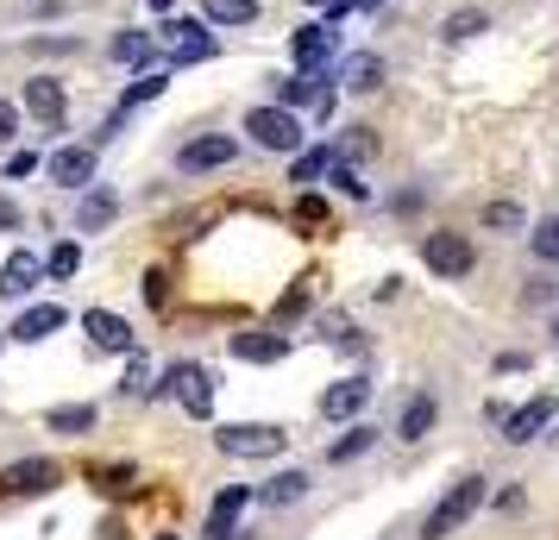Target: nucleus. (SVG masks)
I'll list each match as a JSON object with an SVG mask.
<instances>
[{"label":"nucleus","mask_w":559,"mask_h":540,"mask_svg":"<svg viewBox=\"0 0 559 540\" xmlns=\"http://www.w3.org/2000/svg\"><path fill=\"white\" fill-rule=\"evenodd\" d=\"M152 38H157V51H164L170 70H182V63H207V57L221 51V38H214L207 26H195V20H164Z\"/></svg>","instance_id":"1"},{"label":"nucleus","mask_w":559,"mask_h":540,"mask_svg":"<svg viewBox=\"0 0 559 540\" xmlns=\"http://www.w3.org/2000/svg\"><path fill=\"white\" fill-rule=\"evenodd\" d=\"M478 503H484V478H459V484L440 496V509L421 521V540H447L453 528H465V521L478 515Z\"/></svg>","instance_id":"2"},{"label":"nucleus","mask_w":559,"mask_h":540,"mask_svg":"<svg viewBox=\"0 0 559 540\" xmlns=\"http://www.w3.org/2000/svg\"><path fill=\"white\" fill-rule=\"evenodd\" d=\"M246 132H252L258 145H264V152H302V120H296V113H289V107H252V113H246Z\"/></svg>","instance_id":"3"},{"label":"nucleus","mask_w":559,"mask_h":540,"mask_svg":"<svg viewBox=\"0 0 559 540\" xmlns=\"http://www.w3.org/2000/svg\"><path fill=\"white\" fill-rule=\"evenodd\" d=\"M157 396H177L195 421L214 415V377H207L202 364H170V371H164V384H157Z\"/></svg>","instance_id":"4"},{"label":"nucleus","mask_w":559,"mask_h":540,"mask_svg":"<svg viewBox=\"0 0 559 540\" xmlns=\"http://www.w3.org/2000/svg\"><path fill=\"white\" fill-rule=\"evenodd\" d=\"M421 257H428L433 277H447V284L472 277V264H478V252H472L465 232H428V239H421Z\"/></svg>","instance_id":"5"},{"label":"nucleus","mask_w":559,"mask_h":540,"mask_svg":"<svg viewBox=\"0 0 559 540\" xmlns=\"http://www.w3.org/2000/svg\"><path fill=\"white\" fill-rule=\"evenodd\" d=\"M214 446L227 453V459H277L283 453V428H252V421H233L214 434Z\"/></svg>","instance_id":"6"},{"label":"nucleus","mask_w":559,"mask_h":540,"mask_svg":"<svg viewBox=\"0 0 559 540\" xmlns=\"http://www.w3.org/2000/svg\"><path fill=\"white\" fill-rule=\"evenodd\" d=\"M38 284H45V257L38 252H7V264H0V302H26Z\"/></svg>","instance_id":"7"},{"label":"nucleus","mask_w":559,"mask_h":540,"mask_svg":"<svg viewBox=\"0 0 559 540\" xmlns=\"http://www.w3.org/2000/svg\"><path fill=\"white\" fill-rule=\"evenodd\" d=\"M45 170H51L57 189H88L95 182V145H57Z\"/></svg>","instance_id":"8"},{"label":"nucleus","mask_w":559,"mask_h":540,"mask_svg":"<svg viewBox=\"0 0 559 540\" xmlns=\"http://www.w3.org/2000/svg\"><path fill=\"white\" fill-rule=\"evenodd\" d=\"M233 157H239V145L233 139H221V132H207V139H189L177 152V164L189 170V177H202V170H227Z\"/></svg>","instance_id":"9"},{"label":"nucleus","mask_w":559,"mask_h":540,"mask_svg":"<svg viewBox=\"0 0 559 540\" xmlns=\"http://www.w3.org/2000/svg\"><path fill=\"white\" fill-rule=\"evenodd\" d=\"M164 88H170V70H145V76L132 82L127 95H120V107H114V113H107V120H102V139H114V132L127 127V113H132V107L157 101V95H164Z\"/></svg>","instance_id":"10"},{"label":"nucleus","mask_w":559,"mask_h":540,"mask_svg":"<svg viewBox=\"0 0 559 540\" xmlns=\"http://www.w3.org/2000/svg\"><path fill=\"white\" fill-rule=\"evenodd\" d=\"M57 484V459H13L0 471V490L7 496H38V490Z\"/></svg>","instance_id":"11"},{"label":"nucleus","mask_w":559,"mask_h":540,"mask_svg":"<svg viewBox=\"0 0 559 540\" xmlns=\"http://www.w3.org/2000/svg\"><path fill=\"white\" fill-rule=\"evenodd\" d=\"M271 82H277V107H289V113H302V107L328 113V88H321V70H302V76H271Z\"/></svg>","instance_id":"12"},{"label":"nucleus","mask_w":559,"mask_h":540,"mask_svg":"<svg viewBox=\"0 0 559 540\" xmlns=\"http://www.w3.org/2000/svg\"><path fill=\"white\" fill-rule=\"evenodd\" d=\"M365 403H371V384H365V377H340V384H328V396H321V415H328V421H358Z\"/></svg>","instance_id":"13"},{"label":"nucleus","mask_w":559,"mask_h":540,"mask_svg":"<svg viewBox=\"0 0 559 540\" xmlns=\"http://www.w3.org/2000/svg\"><path fill=\"white\" fill-rule=\"evenodd\" d=\"M547 421H554V396H528V403L503 421V440H509V446H528V440H540Z\"/></svg>","instance_id":"14"},{"label":"nucleus","mask_w":559,"mask_h":540,"mask_svg":"<svg viewBox=\"0 0 559 540\" xmlns=\"http://www.w3.org/2000/svg\"><path fill=\"white\" fill-rule=\"evenodd\" d=\"M63 321H70V314H63V302H32V309L20 314V321H13L7 334L20 339V346H38V339H51L57 327H63Z\"/></svg>","instance_id":"15"},{"label":"nucleus","mask_w":559,"mask_h":540,"mask_svg":"<svg viewBox=\"0 0 559 540\" xmlns=\"http://www.w3.org/2000/svg\"><path fill=\"white\" fill-rule=\"evenodd\" d=\"M26 107H32V120H45V127H63V113H70V95H63V82L32 76V82H26Z\"/></svg>","instance_id":"16"},{"label":"nucleus","mask_w":559,"mask_h":540,"mask_svg":"<svg viewBox=\"0 0 559 540\" xmlns=\"http://www.w3.org/2000/svg\"><path fill=\"white\" fill-rule=\"evenodd\" d=\"M289 57H296L302 70H321V63L333 57V26H328V20H314V26L289 32Z\"/></svg>","instance_id":"17"},{"label":"nucleus","mask_w":559,"mask_h":540,"mask_svg":"<svg viewBox=\"0 0 559 540\" xmlns=\"http://www.w3.org/2000/svg\"><path fill=\"white\" fill-rule=\"evenodd\" d=\"M82 327H88V339H95L102 352H132V327L120 321V314H107V309H88V314H82Z\"/></svg>","instance_id":"18"},{"label":"nucleus","mask_w":559,"mask_h":540,"mask_svg":"<svg viewBox=\"0 0 559 540\" xmlns=\"http://www.w3.org/2000/svg\"><path fill=\"white\" fill-rule=\"evenodd\" d=\"M283 352H289L283 334H233V359H246V364H277Z\"/></svg>","instance_id":"19"},{"label":"nucleus","mask_w":559,"mask_h":540,"mask_svg":"<svg viewBox=\"0 0 559 540\" xmlns=\"http://www.w3.org/2000/svg\"><path fill=\"white\" fill-rule=\"evenodd\" d=\"M246 503H252V490H246V484L221 490V496H214V515H207V540H227L233 535V515L246 509Z\"/></svg>","instance_id":"20"},{"label":"nucleus","mask_w":559,"mask_h":540,"mask_svg":"<svg viewBox=\"0 0 559 540\" xmlns=\"http://www.w3.org/2000/svg\"><path fill=\"white\" fill-rule=\"evenodd\" d=\"M114 214H120V195H114V189H88L82 207H76V227L82 232H102V227H114Z\"/></svg>","instance_id":"21"},{"label":"nucleus","mask_w":559,"mask_h":540,"mask_svg":"<svg viewBox=\"0 0 559 540\" xmlns=\"http://www.w3.org/2000/svg\"><path fill=\"white\" fill-rule=\"evenodd\" d=\"M152 51H157L152 32H120V38L107 45V57H114L120 70H145V63H152Z\"/></svg>","instance_id":"22"},{"label":"nucleus","mask_w":559,"mask_h":540,"mask_svg":"<svg viewBox=\"0 0 559 540\" xmlns=\"http://www.w3.org/2000/svg\"><path fill=\"white\" fill-rule=\"evenodd\" d=\"M308 496V471H277L271 484L258 490V503H271V509H289V503H302Z\"/></svg>","instance_id":"23"},{"label":"nucleus","mask_w":559,"mask_h":540,"mask_svg":"<svg viewBox=\"0 0 559 540\" xmlns=\"http://www.w3.org/2000/svg\"><path fill=\"white\" fill-rule=\"evenodd\" d=\"M340 82H346V88H358V95H371V88H383V57H371V51L346 57V70H340Z\"/></svg>","instance_id":"24"},{"label":"nucleus","mask_w":559,"mask_h":540,"mask_svg":"<svg viewBox=\"0 0 559 540\" xmlns=\"http://www.w3.org/2000/svg\"><path fill=\"white\" fill-rule=\"evenodd\" d=\"M433 415H440V409H433V396H428V389H421V396H408L403 415H396V434H403V440H421V434L433 428Z\"/></svg>","instance_id":"25"},{"label":"nucleus","mask_w":559,"mask_h":540,"mask_svg":"<svg viewBox=\"0 0 559 540\" xmlns=\"http://www.w3.org/2000/svg\"><path fill=\"white\" fill-rule=\"evenodd\" d=\"M333 170V145H314V152H296V164H289V182H321Z\"/></svg>","instance_id":"26"},{"label":"nucleus","mask_w":559,"mask_h":540,"mask_svg":"<svg viewBox=\"0 0 559 540\" xmlns=\"http://www.w3.org/2000/svg\"><path fill=\"white\" fill-rule=\"evenodd\" d=\"M202 13L214 20V26H252L258 0H202Z\"/></svg>","instance_id":"27"},{"label":"nucleus","mask_w":559,"mask_h":540,"mask_svg":"<svg viewBox=\"0 0 559 540\" xmlns=\"http://www.w3.org/2000/svg\"><path fill=\"white\" fill-rule=\"evenodd\" d=\"M484 227H490V232H522V227H528V207H522V202H490V207H484Z\"/></svg>","instance_id":"28"},{"label":"nucleus","mask_w":559,"mask_h":540,"mask_svg":"<svg viewBox=\"0 0 559 540\" xmlns=\"http://www.w3.org/2000/svg\"><path fill=\"white\" fill-rule=\"evenodd\" d=\"M371 446H378V428H365V421H358V428H353L346 440H340V446H333L328 459H333V465H346V459H365Z\"/></svg>","instance_id":"29"},{"label":"nucleus","mask_w":559,"mask_h":540,"mask_svg":"<svg viewBox=\"0 0 559 540\" xmlns=\"http://www.w3.org/2000/svg\"><path fill=\"white\" fill-rule=\"evenodd\" d=\"M95 428V409L88 403H70V409H51V434H88Z\"/></svg>","instance_id":"30"},{"label":"nucleus","mask_w":559,"mask_h":540,"mask_svg":"<svg viewBox=\"0 0 559 540\" xmlns=\"http://www.w3.org/2000/svg\"><path fill=\"white\" fill-rule=\"evenodd\" d=\"M328 182H333V189H340V195H353V202H365V195H371V182H358V170H353V164H346V157H333Z\"/></svg>","instance_id":"31"},{"label":"nucleus","mask_w":559,"mask_h":540,"mask_svg":"<svg viewBox=\"0 0 559 540\" xmlns=\"http://www.w3.org/2000/svg\"><path fill=\"white\" fill-rule=\"evenodd\" d=\"M528 245H534V257H540V264H559V214H554V220H540V227L528 232Z\"/></svg>","instance_id":"32"},{"label":"nucleus","mask_w":559,"mask_h":540,"mask_svg":"<svg viewBox=\"0 0 559 540\" xmlns=\"http://www.w3.org/2000/svg\"><path fill=\"white\" fill-rule=\"evenodd\" d=\"M76 264H82V252L63 239V245H51V257H45V277H76Z\"/></svg>","instance_id":"33"},{"label":"nucleus","mask_w":559,"mask_h":540,"mask_svg":"<svg viewBox=\"0 0 559 540\" xmlns=\"http://www.w3.org/2000/svg\"><path fill=\"white\" fill-rule=\"evenodd\" d=\"M484 26H490V20H484L478 7H465V13H453V20H447V38H478Z\"/></svg>","instance_id":"34"},{"label":"nucleus","mask_w":559,"mask_h":540,"mask_svg":"<svg viewBox=\"0 0 559 540\" xmlns=\"http://www.w3.org/2000/svg\"><path fill=\"white\" fill-rule=\"evenodd\" d=\"M139 296H145V309H164V302H170V277H164V271H145Z\"/></svg>","instance_id":"35"},{"label":"nucleus","mask_w":559,"mask_h":540,"mask_svg":"<svg viewBox=\"0 0 559 540\" xmlns=\"http://www.w3.org/2000/svg\"><path fill=\"white\" fill-rule=\"evenodd\" d=\"M127 359H132V371H127V396H152V364L139 359V346H132Z\"/></svg>","instance_id":"36"},{"label":"nucleus","mask_w":559,"mask_h":540,"mask_svg":"<svg viewBox=\"0 0 559 540\" xmlns=\"http://www.w3.org/2000/svg\"><path fill=\"white\" fill-rule=\"evenodd\" d=\"M296 220H302V227H308V220L321 227V220H328V207H321V195H308V189H302V202H296Z\"/></svg>","instance_id":"37"},{"label":"nucleus","mask_w":559,"mask_h":540,"mask_svg":"<svg viewBox=\"0 0 559 540\" xmlns=\"http://www.w3.org/2000/svg\"><path fill=\"white\" fill-rule=\"evenodd\" d=\"M13 139H20V107L0 101V145H13Z\"/></svg>","instance_id":"38"},{"label":"nucleus","mask_w":559,"mask_h":540,"mask_svg":"<svg viewBox=\"0 0 559 540\" xmlns=\"http://www.w3.org/2000/svg\"><path fill=\"white\" fill-rule=\"evenodd\" d=\"M13 227H20V207H13L7 195H0V232H13Z\"/></svg>","instance_id":"39"},{"label":"nucleus","mask_w":559,"mask_h":540,"mask_svg":"<svg viewBox=\"0 0 559 540\" xmlns=\"http://www.w3.org/2000/svg\"><path fill=\"white\" fill-rule=\"evenodd\" d=\"M308 7H321V13H346V7H358V0H308Z\"/></svg>","instance_id":"40"},{"label":"nucleus","mask_w":559,"mask_h":540,"mask_svg":"<svg viewBox=\"0 0 559 540\" xmlns=\"http://www.w3.org/2000/svg\"><path fill=\"white\" fill-rule=\"evenodd\" d=\"M170 7H177V0H152V13H170Z\"/></svg>","instance_id":"41"},{"label":"nucleus","mask_w":559,"mask_h":540,"mask_svg":"<svg viewBox=\"0 0 559 540\" xmlns=\"http://www.w3.org/2000/svg\"><path fill=\"white\" fill-rule=\"evenodd\" d=\"M358 7H383V0H358Z\"/></svg>","instance_id":"42"},{"label":"nucleus","mask_w":559,"mask_h":540,"mask_svg":"<svg viewBox=\"0 0 559 540\" xmlns=\"http://www.w3.org/2000/svg\"><path fill=\"white\" fill-rule=\"evenodd\" d=\"M164 540H170V535H164Z\"/></svg>","instance_id":"43"},{"label":"nucleus","mask_w":559,"mask_h":540,"mask_svg":"<svg viewBox=\"0 0 559 540\" xmlns=\"http://www.w3.org/2000/svg\"><path fill=\"white\" fill-rule=\"evenodd\" d=\"M0 339H7V334H0Z\"/></svg>","instance_id":"44"}]
</instances>
